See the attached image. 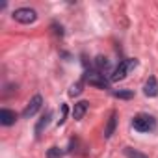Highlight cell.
I'll return each mask as SVG.
<instances>
[{
  "label": "cell",
  "mask_w": 158,
  "mask_h": 158,
  "mask_svg": "<svg viewBox=\"0 0 158 158\" xmlns=\"http://www.w3.org/2000/svg\"><path fill=\"white\" fill-rule=\"evenodd\" d=\"M132 127L138 132H151V130L156 128V119L149 114H138L132 119Z\"/></svg>",
  "instance_id": "1"
},
{
  "label": "cell",
  "mask_w": 158,
  "mask_h": 158,
  "mask_svg": "<svg viewBox=\"0 0 158 158\" xmlns=\"http://www.w3.org/2000/svg\"><path fill=\"white\" fill-rule=\"evenodd\" d=\"M136 65H138V61H136V60H125V61H121V63L114 69V73L110 74V80H112V82L123 80V78L127 76V73H128L130 69H134Z\"/></svg>",
  "instance_id": "2"
},
{
  "label": "cell",
  "mask_w": 158,
  "mask_h": 158,
  "mask_svg": "<svg viewBox=\"0 0 158 158\" xmlns=\"http://www.w3.org/2000/svg\"><path fill=\"white\" fill-rule=\"evenodd\" d=\"M13 19L17 23H21V24H30V23H34L37 19V13L34 10H30V8H19V10L13 11Z\"/></svg>",
  "instance_id": "3"
},
{
  "label": "cell",
  "mask_w": 158,
  "mask_h": 158,
  "mask_svg": "<svg viewBox=\"0 0 158 158\" xmlns=\"http://www.w3.org/2000/svg\"><path fill=\"white\" fill-rule=\"evenodd\" d=\"M86 80H88L91 86H97V88H102V89L108 88V80L104 78V74L99 73V71H89V73L86 74Z\"/></svg>",
  "instance_id": "4"
},
{
  "label": "cell",
  "mask_w": 158,
  "mask_h": 158,
  "mask_svg": "<svg viewBox=\"0 0 158 158\" xmlns=\"http://www.w3.org/2000/svg\"><path fill=\"white\" fill-rule=\"evenodd\" d=\"M41 104H43V97L41 95H35L32 101H30V104L24 108V112H23V117H32V115H35L37 114V110L41 108Z\"/></svg>",
  "instance_id": "5"
},
{
  "label": "cell",
  "mask_w": 158,
  "mask_h": 158,
  "mask_svg": "<svg viewBox=\"0 0 158 158\" xmlns=\"http://www.w3.org/2000/svg\"><path fill=\"white\" fill-rule=\"evenodd\" d=\"M15 121H17V114L13 110H8V108L0 110V123H2L4 127H11Z\"/></svg>",
  "instance_id": "6"
},
{
  "label": "cell",
  "mask_w": 158,
  "mask_h": 158,
  "mask_svg": "<svg viewBox=\"0 0 158 158\" xmlns=\"http://www.w3.org/2000/svg\"><path fill=\"white\" fill-rule=\"evenodd\" d=\"M143 93L147 97H156L158 95V82L154 76H149V80L145 82V88H143Z\"/></svg>",
  "instance_id": "7"
},
{
  "label": "cell",
  "mask_w": 158,
  "mask_h": 158,
  "mask_svg": "<svg viewBox=\"0 0 158 158\" xmlns=\"http://www.w3.org/2000/svg\"><path fill=\"white\" fill-rule=\"evenodd\" d=\"M86 112H88V102H86V101H80V102H76L74 108H73V117H74L76 121H80V119L86 115Z\"/></svg>",
  "instance_id": "8"
},
{
  "label": "cell",
  "mask_w": 158,
  "mask_h": 158,
  "mask_svg": "<svg viewBox=\"0 0 158 158\" xmlns=\"http://www.w3.org/2000/svg\"><path fill=\"white\" fill-rule=\"evenodd\" d=\"M115 125H117V114L114 112V114L110 115V119H108V125H106V128H104V138H110V136L114 134V130H115Z\"/></svg>",
  "instance_id": "9"
},
{
  "label": "cell",
  "mask_w": 158,
  "mask_h": 158,
  "mask_svg": "<svg viewBox=\"0 0 158 158\" xmlns=\"http://www.w3.org/2000/svg\"><path fill=\"white\" fill-rule=\"evenodd\" d=\"M50 117H52V112H47V114L41 117V121H39V123H37V127H35V134H37V136H39V134L43 132V128L48 125V119H50Z\"/></svg>",
  "instance_id": "10"
},
{
  "label": "cell",
  "mask_w": 158,
  "mask_h": 158,
  "mask_svg": "<svg viewBox=\"0 0 158 158\" xmlns=\"http://www.w3.org/2000/svg\"><path fill=\"white\" fill-rule=\"evenodd\" d=\"M123 152H125L127 158H149L147 154H143V152H139V151H136V149H132V147H125Z\"/></svg>",
  "instance_id": "11"
},
{
  "label": "cell",
  "mask_w": 158,
  "mask_h": 158,
  "mask_svg": "<svg viewBox=\"0 0 158 158\" xmlns=\"http://www.w3.org/2000/svg\"><path fill=\"white\" fill-rule=\"evenodd\" d=\"M95 65H97V71H99V73H102V71L108 67V60H106V58H102V56H97Z\"/></svg>",
  "instance_id": "12"
},
{
  "label": "cell",
  "mask_w": 158,
  "mask_h": 158,
  "mask_svg": "<svg viewBox=\"0 0 158 158\" xmlns=\"http://www.w3.org/2000/svg\"><path fill=\"white\" fill-rule=\"evenodd\" d=\"M61 154H63V151L60 147H50L47 151V158H61Z\"/></svg>",
  "instance_id": "13"
},
{
  "label": "cell",
  "mask_w": 158,
  "mask_h": 158,
  "mask_svg": "<svg viewBox=\"0 0 158 158\" xmlns=\"http://www.w3.org/2000/svg\"><path fill=\"white\" fill-rule=\"evenodd\" d=\"M114 97H117V99H132V97H134V93H132V91L123 89V91H114Z\"/></svg>",
  "instance_id": "14"
},
{
  "label": "cell",
  "mask_w": 158,
  "mask_h": 158,
  "mask_svg": "<svg viewBox=\"0 0 158 158\" xmlns=\"http://www.w3.org/2000/svg\"><path fill=\"white\" fill-rule=\"evenodd\" d=\"M80 91H82V82H76V84L69 89V95H71V97H76V95H80Z\"/></svg>",
  "instance_id": "15"
},
{
  "label": "cell",
  "mask_w": 158,
  "mask_h": 158,
  "mask_svg": "<svg viewBox=\"0 0 158 158\" xmlns=\"http://www.w3.org/2000/svg\"><path fill=\"white\" fill-rule=\"evenodd\" d=\"M65 115H67V104H61V119L58 121V125H61L65 121Z\"/></svg>",
  "instance_id": "16"
}]
</instances>
